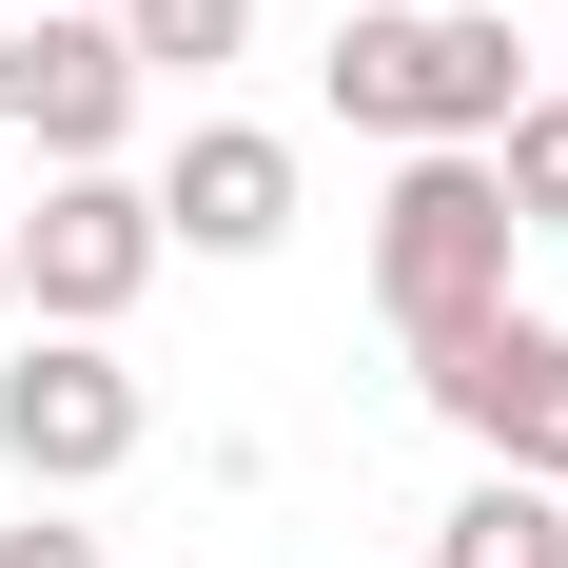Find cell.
Segmentation results:
<instances>
[{"instance_id": "1", "label": "cell", "mask_w": 568, "mask_h": 568, "mask_svg": "<svg viewBox=\"0 0 568 568\" xmlns=\"http://www.w3.org/2000/svg\"><path fill=\"white\" fill-rule=\"evenodd\" d=\"M334 118L393 158H490L529 118V40L490 0H353L334 20Z\"/></svg>"}, {"instance_id": "2", "label": "cell", "mask_w": 568, "mask_h": 568, "mask_svg": "<svg viewBox=\"0 0 568 568\" xmlns=\"http://www.w3.org/2000/svg\"><path fill=\"white\" fill-rule=\"evenodd\" d=\"M510 196H490V158H393V196H373V314H393L412 353L470 334V314H510Z\"/></svg>"}, {"instance_id": "3", "label": "cell", "mask_w": 568, "mask_h": 568, "mask_svg": "<svg viewBox=\"0 0 568 568\" xmlns=\"http://www.w3.org/2000/svg\"><path fill=\"white\" fill-rule=\"evenodd\" d=\"M158 196H138V176H40V216H20V294H40V334H118V314H138V294H158Z\"/></svg>"}, {"instance_id": "4", "label": "cell", "mask_w": 568, "mask_h": 568, "mask_svg": "<svg viewBox=\"0 0 568 568\" xmlns=\"http://www.w3.org/2000/svg\"><path fill=\"white\" fill-rule=\"evenodd\" d=\"M412 373H432V412H452L490 470L568 490V334H549V314H470V334H432Z\"/></svg>"}, {"instance_id": "5", "label": "cell", "mask_w": 568, "mask_h": 568, "mask_svg": "<svg viewBox=\"0 0 568 568\" xmlns=\"http://www.w3.org/2000/svg\"><path fill=\"white\" fill-rule=\"evenodd\" d=\"M138 432H158V393H138L99 334H40L0 373V470H20V490H99V470H138Z\"/></svg>"}, {"instance_id": "6", "label": "cell", "mask_w": 568, "mask_h": 568, "mask_svg": "<svg viewBox=\"0 0 568 568\" xmlns=\"http://www.w3.org/2000/svg\"><path fill=\"white\" fill-rule=\"evenodd\" d=\"M158 235H196V255H275L294 235V138H255V118H196L158 176Z\"/></svg>"}, {"instance_id": "7", "label": "cell", "mask_w": 568, "mask_h": 568, "mask_svg": "<svg viewBox=\"0 0 568 568\" xmlns=\"http://www.w3.org/2000/svg\"><path fill=\"white\" fill-rule=\"evenodd\" d=\"M118 118H138V40H118V20H20V138H40L59 176H99Z\"/></svg>"}, {"instance_id": "8", "label": "cell", "mask_w": 568, "mask_h": 568, "mask_svg": "<svg viewBox=\"0 0 568 568\" xmlns=\"http://www.w3.org/2000/svg\"><path fill=\"white\" fill-rule=\"evenodd\" d=\"M432 568H568V490L470 470V490H452V529H432Z\"/></svg>"}, {"instance_id": "9", "label": "cell", "mask_w": 568, "mask_h": 568, "mask_svg": "<svg viewBox=\"0 0 568 568\" xmlns=\"http://www.w3.org/2000/svg\"><path fill=\"white\" fill-rule=\"evenodd\" d=\"M118 40H138V79H216L255 40V0H118Z\"/></svg>"}, {"instance_id": "10", "label": "cell", "mask_w": 568, "mask_h": 568, "mask_svg": "<svg viewBox=\"0 0 568 568\" xmlns=\"http://www.w3.org/2000/svg\"><path fill=\"white\" fill-rule=\"evenodd\" d=\"M490 196H510V235H568V99H529L490 138Z\"/></svg>"}, {"instance_id": "11", "label": "cell", "mask_w": 568, "mask_h": 568, "mask_svg": "<svg viewBox=\"0 0 568 568\" xmlns=\"http://www.w3.org/2000/svg\"><path fill=\"white\" fill-rule=\"evenodd\" d=\"M0 568H99V529H59V510H20V529H0Z\"/></svg>"}, {"instance_id": "12", "label": "cell", "mask_w": 568, "mask_h": 568, "mask_svg": "<svg viewBox=\"0 0 568 568\" xmlns=\"http://www.w3.org/2000/svg\"><path fill=\"white\" fill-rule=\"evenodd\" d=\"M0 118H20V20H0Z\"/></svg>"}, {"instance_id": "13", "label": "cell", "mask_w": 568, "mask_h": 568, "mask_svg": "<svg viewBox=\"0 0 568 568\" xmlns=\"http://www.w3.org/2000/svg\"><path fill=\"white\" fill-rule=\"evenodd\" d=\"M0 314H20V216H0Z\"/></svg>"}, {"instance_id": "14", "label": "cell", "mask_w": 568, "mask_h": 568, "mask_svg": "<svg viewBox=\"0 0 568 568\" xmlns=\"http://www.w3.org/2000/svg\"><path fill=\"white\" fill-rule=\"evenodd\" d=\"M40 20H118V0H40Z\"/></svg>"}, {"instance_id": "15", "label": "cell", "mask_w": 568, "mask_h": 568, "mask_svg": "<svg viewBox=\"0 0 568 568\" xmlns=\"http://www.w3.org/2000/svg\"><path fill=\"white\" fill-rule=\"evenodd\" d=\"M549 99H568V79H549Z\"/></svg>"}]
</instances>
